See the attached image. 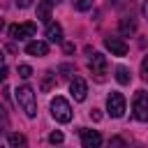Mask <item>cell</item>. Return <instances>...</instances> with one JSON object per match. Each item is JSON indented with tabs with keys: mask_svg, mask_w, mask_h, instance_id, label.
<instances>
[{
	"mask_svg": "<svg viewBox=\"0 0 148 148\" xmlns=\"http://www.w3.org/2000/svg\"><path fill=\"white\" fill-rule=\"evenodd\" d=\"M16 102L25 111L28 118H35L37 116V97H35V90L30 86H18L16 88Z\"/></svg>",
	"mask_w": 148,
	"mask_h": 148,
	"instance_id": "1",
	"label": "cell"
},
{
	"mask_svg": "<svg viewBox=\"0 0 148 148\" xmlns=\"http://www.w3.org/2000/svg\"><path fill=\"white\" fill-rule=\"evenodd\" d=\"M51 116L58 123H69L72 120V106L65 97H53L51 99Z\"/></svg>",
	"mask_w": 148,
	"mask_h": 148,
	"instance_id": "2",
	"label": "cell"
},
{
	"mask_svg": "<svg viewBox=\"0 0 148 148\" xmlns=\"http://www.w3.org/2000/svg\"><path fill=\"white\" fill-rule=\"evenodd\" d=\"M132 113H134V118L141 120V123L148 120V92H146V90H139V92L134 95V99H132Z\"/></svg>",
	"mask_w": 148,
	"mask_h": 148,
	"instance_id": "3",
	"label": "cell"
},
{
	"mask_svg": "<svg viewBox=\"0 0 148 148\" xmlns=\"http://www.w3.org/2000/svg\"><path fill=\"white\" fill-rule=\"evenodd\" d=\"M35 32H37V25H35L32 21L9 25V37H12V39H28V37H35Z\"/></svg>",
	"mask_w": 148,
	"mask_h": 148,
	"instance_id": "4",
	"label": "cell"
},
{
	"mask_svg": "<svg viewBox=\"0 0 148 148\" xmlns=\"http://www.w3.org/2000/svg\"><path fill=\"white\" fill-rule=\"evenodd\" d=\"M106 111H109L111 118H120L125 113V97L120 92H111L106 97Z\"/></svg>",
	"mask_w": 148,
	"mask_h": 148,
	"instance_id": "5",
	"label": "cell"
},
{
	"mask_svg": "<svg viewBox=\"0 0 148 148\" xmlns=\"http://www.w3.org/2000/svg\"><path fill=\"white\" fill-rule=\"evenodd\" d=\"M88 67H90V72L95 74V79H97V81H102V79H104V74H106V56H102V53H92V58H90Z\"/></svg>",
	"mask_w": 148,
	"mask_h": 148,
	"instance_id": "6",
	"label": "cell"
},
{
	"mask_svg": "<svg viewBox=\"0 0 148 148\" xmlns=\"http://www.w3.org/2000/svg\"><path fill=\"white\" fill-rule=\"evenodd\" d=\"M69 92H72V97H74L76 102H83L86 95H88V83H86V79L74 76V79L69 81Z\"/></svg>",
	"mask_w": 148,
	"mask_h": 148,
	"instance_id": "7",
	"label": "cell"
},
{
	"mask_svg": "<svg viewBox=\"0 0 148 148\" xmlns=\"http://www.w3.org/2000/svg\"><path fill=\"white\" fill-rule=\"evenodd\" d=\"M81 146L83 148H99L102 146V134L97 130H81Z\"/></svg>",
	"mask_w": 148,
	"mask_h": 148,
	"instance_id": "8",
	"label": "cell"
},
{
	"mask_svg": "<svg viewBox=\"0 0 148 148\" xmlns=\"http://www.w3.org/2000/svg\"><path fill=\"white\" fill-rule=\"evenodd\" d=\"M104 46L111 51V56H118V58L127 56V44H125L120 37H106V39H104Z\"/></svg>",
	"mask_w": 148,
	"mask_h": 148,
	"instance_id": "9",
	"label": "cell"
},
{
	"mask_svg": "<svg viewBox=\"0 0 148 148\" xmlns=\"http://www.w3.org/2000/svg\"><path fill=\"white\" fill-rule=\"evenodd\" d=\"M25 53L28 56H37V58H42V56H46L49 53V44L46 42H28V46H25Z\"/></svg>",
	"mask_w": 148,
	"mask_h": 148,
	"instance_id": "10",
	"label": "cell"
},
{
	"mask_svg": "<svg viewBox=\"0 0 148 148\" xmlns=\"http://www.w3.org/2000/svg\"><path fill=\"white\" fill-rule=\"evenodd\" d=\"M46 39L53 42V44H60L62 42V25L60 23H49L46 25Z\"/></svg>",
	"mask_w": 148,
	"mask_h": 148,
	"instance_id": "11",
	"label": "cell"
},
{
	"mask_svg": "<svg viewBox=\"0 0 148 148\" xmlns=\"http://www.w3.org/2000/svg\"><path fill=\"white\" fill-rule=\"evenodd\" d=\"M51 9H53V5L49 2V0H42L39 5H37V18L42 21V23H51Z\"/></svg>",
	"mask_w": 148,
	"mask_h": 148,
	"instance_id": "12",
	"label": "cell"
},
{
	"mask_svg": "<svg viewBox=\"0 0 148 148\" xmlns=\"http://www.w3.org/2000/svg\"><path fill=\"white\" fill-rule=\"evenodd\" d=\"M134 30H136V21H134L132 16L120 18V32H123V35H132Z\"/></svg>",
	"mask_w": 148,
	"mask_h": 148,
	"instance_id": "13",
	"label": "cell"
},
{
	"mask_svg": "<svg viewBox=\"0 0 148 148\" xmlns=\"http://www.w3.org/2000/svg\"><path fill=\"white\" fill-rule=\"evenodd\" d=\"M116 81H118V83H123V86H127V83L132 81V72H130L127 67H123V65H120V67H116Z\"/></svg>",
	"mask_w": 148,
	"mask_h": 148,
	"instance_id": "14",
	"label": "cell"
},
{
	"mask_svg": "<svg viewBox=\"0 0 148 148\" xmlns=\"http://www.w3.org/2000/svg\"><path fill=\"white\" fill-rule=\"evenodd\" d=\"M9 148H28V139L23 134L14 132V134H9Z\"/></svg>",
	"mask_w": 148,
	"mask_h": 148,
	"instance_id": "15",
	"label": "cell"
},
{
	"mask_svg": "<svg viewBox=\"0 0 148 148\" xmlns=\"http://www.w3.org/2000/svg\"><path fill=\"white\" fill-rule=\"evenodd\" d=\"M53 86H56V74H53V72H44V76H42V86H39L42 92H49Z\"/></svg>",
	"mask_w": 148,
	"mask_h": 148,
	"instance_id": "16",
	"label": "cell"
},
{
	"mask_svg": "<svg viewBox=\"0 0 148 148\" xmlns=\"http://www.w3.org/2000/svg\"><path fill=\"white\" fill-rule=\"evenodd\" d=\"M9 127V116H7V111H5V106L0 104V134L5 132Z\"/></svg>",
	"mask_w": 148,
	"mask_h": 148,
	"instance_id": "17",
	"label": "cell"
},
{
	"mask_svg": "<svg viewBox=\"0 0 148 148\" xmlns=\"http://www.w3.org/2000/svg\"><path fill=\"white\" fill-rule=\"evenodd\" d=\"M72 5L79 9V12H86V9H90V5H92V0H72Z\"/></svg>",
	"mask_w": 148,
	"mask_h": 148,
	"instance_id": "18",
	"label": "cell"
},
{
	"mask_svg": "<svg viewBox=\"0 0 148 148\" xmlns=\"http://www.w3.org/2000/svg\"><path fill=\"white\" fill-rule=\"evenodd\" d=\"M18 76L21 79H30L32 76V67L30 65H18Z\"/></svg>",
	"mask_w": 148,
	"mask_h": 148,
	"instance_id": "19",
	"label": "cell"
},
{
	"mask_svg": "<svg viewBox=\"0 0 148 148\" xmlns=\"http://www.w3.org/2000/svg\"><path fill=\"white\" fill-rule=\"evenodd\" d=\"M62 139H65V136H62V132H51V134H49V141H51L53 146L62 143Z\"/></svg>",
	"mask_w": 148,
	"mask_h": 148,
	"instance_id": "20",
	"label": "cell"
},
{
	"mask_svg": "<svg viewBox=\"0 0 148 148\" xmlns=\"http://www.w3.org/2000/svg\"><path fill=\"white\" fill-rule=\"evenodd\" d=\"M141 74L148 79V56H146V58H143V62H141Z\"/></svg>",
	"mask_w": 148,
	"mask_h": 148,
	"instance_id": "21",
	"label": "cell"
},
{
	"mask_svg": "<svg viewBox=\"0 0 148 148\" xmlns=\"http://www.w3.org/2000/svg\"><path fill=\"white\" fill-rule=\"evenodd\" d=\"M7 74H9V69H7L5 65H0V83H2L5 79H7Z\"/></svg>",
	"mask_w": 148,
	"mask_h": 148,
	"instance_id": "22",
	"label": "cell"
},
{
	"mask_svg": "<svg viewBox=\"0 0 148 148\" xmlns=\"http://www.w3.org/2000/svg\"><path fill=\"white\" fill-rule=\"evenodd\" d=\"M30 5H32V0H16V7H21V9H25Z\"/></svg>",
	"mask_w": 148,
	"mask_h": 148,
	"instance_id": "23",
	"label": "cell"
},
{
	"mask_svg": "<svg viewBox=\"0 0 148 148\" xmlns=\"http://www.w3.org/2000/svg\"><path fill=\"white\" fill-rule=\"evenodd\" d=\"M141 14H143V18H148V0L141 5Z\"/></svg>",
	"mask_w": 148,
	"mask_h": 148,
	"instance_id": "24",
	"label": "cell"
},
{
	"mask_svg": "<svg viewBox=\"0 0 148 148\" xmlns=\"http://www.w3.org/2000/svg\"><path fill=\"white\" fill-rule=\"evenodd\" d=\"M90 116H92V120H99V118H102V113H99L97 109H92V111H90Z\"/></svg>",
	"mask_w": 148,
	"mask_h": 148,
	"instance_id": "25",
	"label": "cell"
},
{
	"mask_svg": "<svg viewBox=\"0 0 148 148\" xmlns=\"http://www.w3.org/2000/svg\"><path fill=\"white\" fill-rule=\"evenodd\" d=\"M109 2H111L113 7H123V5H125V0H109Z\"/></svg>",
	"mask_w": 148,
	"mask_h": 148,
	"instance_id": "26",
	"label": "cell"
},
{
	"mask_svg": "<svg viewBox=\"0 0 148 148\" xmlns=\"http://www.w3.org/2000/svg\"><path fill=\"white\" fill-rule=\"evenodd\" d=\"M2 62H5V56H2V51H0V65H2Z\"/></svg>",
	"mask_w": 148,
	"mask_h": 148,
	"instance_id": "27",
	"label": "cell"
},
{
	"mask_svg": "<svg viewBox=\"0 0 148 148\" xmlns=\"http://www.w3.org/2000/svg\"><path fill=\"white\" fill-rule=\"evenodd\" d=\"M49 2H51V5H58V2H60V0H49Z\"/></svg>",
	"mask_w": 148,
	"mask_h": 148,
	"instance_id": "28",
	"label": "cell"
}]
</instances>
